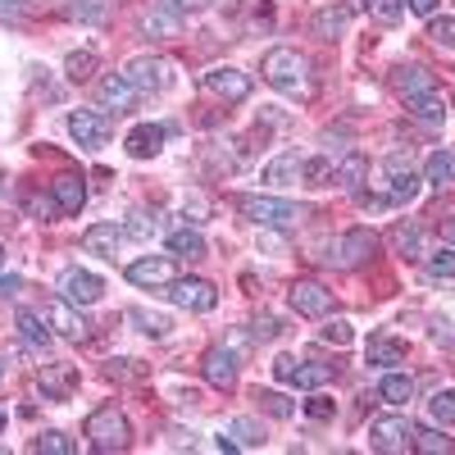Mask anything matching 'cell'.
Here are the masks:
<instances>
[{"mask_svg":"<svg viewBox=\"0 0 455 455\" xmlns=\"http://www.w3.org/2000/svg\"><path fill=\"white\" fill-rule=\"evenodd\" d=\"M264 83L274 92L291 96V100H310L315 96V73H310V60L291 51V46H274L264 55Z\"/></svg>","mask_w":455,"mask_h":455,"instance_id":"6da1fadb","label":"cell"},{"mask_svg":"<svg viewBox=\"0 0 455 455\" xmlns=\"http://www.w3.org/2000/svg\"><path fill=\"white\" fill-rule=\"evenodd\" d=\"M378 251V237L369 233V228H351V233H337L319 246V259L328 264V269H360V264H369Z\"/></svg>","mask_w":455,"mask_h":455,"instance_id":"7a4b0ae2","label":"cell"},{"mask_svg":"<svg viewBox=\"0 0 455 455\" xmlns=\"http://www.w3.org/2000/svg\"><path fill=\"white\" fill-rule=\"evenodd\" d=\"M128 437H132V428H128V419H124L119 405H100V410L87 414V442H92V451L119 455V451L128 446Z\"/></svg>","mask_w":455,"mask_h":455,"instance_id":"3957f363","label":"cell"},{"mask_svg":"<svg viewBox=\"0 0 455 455\" xmlns=\"http://www.w3.org/2000/svg\"><path fill=\"white\" fill-rule=\"evenodd\" d=\"M237 210H242V219H251L259 228H296L306 219V205L283 201V196H237Z\"/></svg>","mask_w":455,"mask_h":455,"instance_id":"277c9868","label":"cell"},{"mask_svg":"<svg viewBox=\"0 0 455 455\" xmlns=\"http://www.w3.org/2000/svg\"><path fill=\"white\" fill-rule=\"evenodd\" d=\"M274 378H278V383L300 387V392H319V387H328L332 378H337V369H332V364H319V360L296 364L291 355H278V360H274Z\"/></svg>","mask_w":455,"mask_h":455,"instance_id":"5b68a950","label":"cell"},{"mask_svg":"<svg viewBox=\"0 0 455 455\" xmlns=\"http://www.w3.org/2000/svg\"><path fill=\"white\" fill-rule=\"evenodd\" d=\"M369 446L378 455H405L414 446V424L401 419V414H383V419L369 424Z\"/></svg>","mask_w":455,"mask_h":455,"instance_id":"8992f818","label":"cell"},{"mask_svg":"<svg viewBox=\"0 0 455 455\" xmlns=\"http://www.w3.org/2000/svg\"><path fill=\"white\" fill-rule=\"evenodd\" d=\"M124 78H128L137 92L156 96V92H169V87H173V64L160 60V55H137V60H128Z\"/></svg>","mask_w":455,"mask_h":455,"instance_id":"52a82bcc","label":"cell"},{"mask_svg":"<svg viewBox=\"0 0 455 455\" xmlns=\"http://www.w3.org/2000/svg\"><path fill=\"white\" fill-rule=\"evenodd\" d=\"M164 296L173 300L178 310H192V315H210V310L219 306V291H214V283H205V278H173Z\"/></svg>","mask_w":455,"mask_h":455,"instance_id":"ba28073f","label":"cell"},{"mask_svg":"<svg viewBox=\"0 0 455 455\" xmlns=\"http://www.w3.org/2000/svg\"><path fill=\"white\" fill-rule=\"evenodd\" d=\"M287 300H291V310H296L300 319H323V315H332V291H328L323 283H315V278L291 283V287H287Z\"/></svg>","mask_w":455,"mask_h":455,"instance_id":"9c48e42d","label":"cell"},{"mask_svg":"<svg viewBox=\"0 0 455 455\" xmlns=\"http://www.w3.org/2000/svg\"><path fill=\"white\" fill-rule=\"evenodd\" d=\"M237 364H242V355H237V347H228V341H219V347H210L205 351V383L210 387H219V392H228L237 383Z\"/></svg>","mask_w":455,"mask_h":455,"instance_id":"30bf717a","label":"cell"},{"mask_svg":"<svg viewBox=\"0 0 455 455\" xmlns=\"http://www.w3.org/2000/svg\"><path fill=\"white\" fill-rule=\"evenodd\" d=\"M60 296L68 300V306H96V300L105 296V283L92 269H64L60 274Z\"/></svg>","mask_w":455,"mask_h":455,"instance_id":"8fae6325","label":"cell"},{"mask_svg":"<svg viewBox=\"0 0 455 455\" xmlns=\"http://www.w3.org/2000/svg\"><path fill=\"white\" fill-rule=\"evenodd\" d=\"M124 278L132 287H169L173 283V259L169 255H146V259H132Z\"/></svg>","mask_w":455,"mask_h":455,"instance_id":"7c38bea8","label":"cell"},{"mask_svg":"<svg viewBox=\"0 0 455 455\" xmlns=\"http://www.w3.org/2000/svg\"><path fill=\"white\" fill-rule=\"evenodd\" d=\"M68 137L78 141L83 150H100L105 137H109V124L100 119L96 109H73V114H68Z\"/></svg>","mask_w":455,"mask_h":455,"instance_id":"4fadbf2b","label":"cell"},{"mask_svg":"<svg viewBox=\"0 0 455 455\" xmlns=\"http://www.w3.org/2000/svg\"><path fill=\"white\" fill-rule=\"evenodd\" d=\"M392 87H396L401 100L428 96V92H437V73H428L424 64H396L392 68Z\"/></svg>","mask_w":455,"mask_h":455,"instance_id":"5bb4252c","label":"cell"},{"mask_svg":"<svg viewBox=\"0 0 455 455\" xmlns=\"http://www.w3.org/2000/svg\"><path fill=\"white\" fill-rule=\"evenodd\" d=\"M201 87L210 96H219V100H246L251 96V78H246L242 68H210L205 78H201Z\"/></svg>","mask_w":455,"mask_h":455,"instance_id":"9a60e30c","label":"cell"},{"mask_svg":"<svg viewBox=\"0 0 455 455\" xmlns=\"http://www.w3.org/2000/svg\"><path fill=\"white\" fill-rule=\"evenodd\" d=\"M36 387L46 392V401H68L73 387H78V364H64V360L46 364L42 373H36Z\"/></svg>","mask_w":455,"mask_h":455,"instance_id":"2e32d148","label":"cell"},{"mask_svg":"<svg viewBox=\"0 0 455 455\" xmlns=\"http://www.w3.org/2000/svg\"><path fill=\"white\" fill-rule=\"evenodd\" d=\"M164 137H169L164 124H137V128L124 137V146H128V156H132V160H156V156H160V146H164Z\"/></svg>","mask_w":455,"mask_h":455,"instance_id":"e0dca14e","label":"cell"},{"mask_svg":"<svg viewBox=\"0 0 455 455\" xmlns=\"http://www.w3.org/2000/svg\"><path fill=\"white\" fill-rule=\"evenodd\" d=\"M51 201L60 205V214H83V205H87V182H83L78 173H60V178L51 182Z\"/></svg>","mask_w":455,"mask_h":455,"instance_id":"ac0fdd59","label":"cell"},{"mask_svg":"<svg viewBox=\"0 0 455 455\" xmlns=\"http://www.w3.org/2000/svg\"><path fill=\"white\" fill-rule=\"evenodd\" d=\"M96 96H100V105L105 109H119V114H128L132 105H137V87L124 78V73H105V78H100V87H96Z\"/></svg>","mask_w":455,"mask_h":455,"instance_id":"d6986e66","label":"cell"},{"mask_svg":"<svg viewBox=\"0 0 455 455\" xmlns=\"http://www.w3.org/2000/svg\"><path fill=\"white\" fill-rule=\"evenodd\" d=\"M119 242H124V228L119 223H92L83 233V246L100 259H119Z\"/></svg>","mask_w":455,"mask_h":455,"instance_id":"ffe728a7","label":"cell"},{"mask_svg":"<svg viewBox=\"0 0 455 455\" xmlns=\"http://www.w3.org/2000/svg\"><path fill=\"white\" fill-rule=\"evenodd\" d=\"M419 187H424V178L414 173V169H405L401 160H392V164H387V196H392V205L414 201V196H419Z\"/></svg>","mask_w":455,"mask_h":455,"instance_id":"44dd1931","label":"cell"},{"mask_svg":"<svg viewBox=\"0 0 455 455\" xmlns=\"http://www.w3.org/2000/svg\"><path fill=\"white\" fill-rule=\"evenodd\" d=\"M347 28H351V5H323V10L310 19V32L319 36V42H337Z\"/></svg>","mask_w":455,"mask_h":455,"instance_id":"7402d4cb","label":"cell"},{"mask_svg":"<svg viewBox=\"0 0 455 455\" xmlns=\"http://www.w3.org/2000/svg\"><path fill=\"white\" fill-rule=\"evenodd\" d=\"M46 323L60 332V337H73V341H78V337H87V323L78 319V315H73V306H68V300L60 296V300H51V306H46Z\"/></svg>","mask_w":455,"mask_h":455,"instance_id":"603a6c76","label":"cell"},{"mask_svg":"<svg viewBox=\"0 0 455 455\" xmlns=\"http://www.w3.org/2000/svg\"><path fill=\"white\" fill-rule=\"evenodd\" d=\"M364 178H369V160L360 156V150H351V156H341L337 160V182L332 187H341V192H360V187H364Z\"/></svg>","mask_w":455,"mask_h":455,"instance_id":"cb8c5ba5","label":"cell"},{"mask_svg":"<svg viewBox=\"0 0 455 455\" xmlns=\"http://www.w3.org/2000/svg\"><path fill=\"white\" fill-rule=\"evenodd\" d=\"M19 337L28 341V347H36V351H51V341H55V332L46 328V315H32V310H19Z\"/></svg>","mask_w":455,"mask_h":455,"instance_id":"d4e9b609","label":"cell"},{"mask_svg":"<svg viewBox=\"0 0 455 455\" xmlns=\"http://www.w3.org/2000/svg\"><path fill=\"white\" fill-rule=\"evenodd\" d=\"M109 14H114V0H68V19L73 23L100 28V23H109Z\"/></svg>","mask_w":455,"mask_h":455,"instance_id":"484cf974","label":"cell"},{"mask_svg":"<svg viewBox=\"0 0 455 455\" xmlns=\"http://www.w3.org/2000/svg\"><path fill=\"white\" fill-rule=\"evenodd\" d=\"M392 246L405 259H424V228L419 223H396L392 228Z\"/></svg>","mask_w":455,"mask_h":455,"instance_id":"4316f807","label":"cell"},{"mask_svg":"<svg viewBox=\"0 0 455 455\" xmlns=\"http://www.w3.org/2000/svg\"><path fill=\"white\" fill-rule=\"evenodd\" d=\"M410 396H414V378L410 373H383V378H378V401L405 405Z\"/></svg>","mask_w":455,"mask_h":455,"instance_id":"83f0119b","label":"cell"},{"mask_svg":"<svg viewBox=\"0 0 455 455\" xmlns=\"http://www.w3.org/2000/svg\"><path fill=\"white\" fill-rule=\"evenodd\" d=\"M401 360H405V341H401V337H373V341H369V364L392 369V364H401Z\"/></svg>","mask_w":455,"mask_h":455,"instance_id":"f1b7e54d","label":"cell"},{"mask_svg":"<svg viewBox=\"0 0 455 455\" xmlns=\"http://www.w3.org/2000/svg\"><path fill=\"white\" fill-rule=\"evenodd\" d=\"M300 182H306V187H332L337 182V160H328V156L300 160Z\"/></svg>","mask_w":455,"mask_h":455,"instance_id":"f546056e","label":"cell"},{"mask_svg":"<svg viewBox=\"0 0 455 455\" xmlns=\"http://www.w3.org/2000/svg\"><path fill=\"white\" fill-rule=\"evenodd\" d=\"M424 182L433 187H455V150H433L424 164Z\"/></svg>","mask_w":455,"mask_h":455,"instance_id":"4dcf8cb0","label":"cell"},{"mask_svg":"<svg viewBox=\"0 0 455 455\" xmlns=\"http://www.w3.org/2000/svg\"><path fill=\"white\" fill-rule=\"evenodd\" d=\"M291 178L300 182V156H296V150H287V156H278V160H269V164H264V182L287 187Z\"/></svg>","mask_w":455,"mask_h":455,"instance_id":"1f68e13d","label":"cell"},{"mask_svg":"<svg viewBox=\"0 0 455 455\" xmlns=\"http://www.w3.org/2000/svg\"><path fill=\"white\" fill-rule=\"evenodd\" d=\"M169 251L173 255H187V259H201L210 246H205V237L196 233V228H178V233H169Z\"/></svg>","mask_w":455,"mask_h":455,"instance_id":"d6a6232c","label":"cell"},{"mask_svg":"<svg viewBox=\"0 0 455 455\" xmlns=\"http://www.w3.org/2000/svg\"><path fill=\"white\" fill-rule=\"evenodd\" d=\"M124 319H128V323H137L146 337H169V328H173L164 315H156V310H141V306H128V310H124Z\"/></svg>","mask_w":455,"mask_h":455,"instance_id":"836d02e7","label":"cell"},{"mask_svg":"<svg viewBox=\"0 0 455 455\" xmlns=\"http://www.w3.org/2000/svg\"><path fill=\"white\" fill-rule=\"evenodd\" d=\"M223 437L233 442L237 451L242 446H264V428L255 424V419H228V428H223Z\"/></svg>","mask_w":455,"mask_h":455,"instance_id":"e575fe53","label":"cell"},{"mask_svg":"<svg viewBox=\"0 0 455 455\" xmlns=\"http://www.w3.org/2000/svg\"><path fill=\"white\" fill-rule=\"evenodd\" d=\"M178 28H182V19L169 14V10H160V5L141 14V32H146V36H173Z\"/></svg>","mask_w":455,"mask_h":455,"instance_id":"d590c367","label":"cell"},{"mask_svg":"<svg viewBox=\"0 0 455 455\" xmlns=\"http://www.w3.org/2000/svg\"><path fill=\"white\" fill-rule=\"evenodd\" d=\"M414 451H424V455H451L455 442L442 433V424L437 428H414Z\"/></svg>","mask_w":455,"mask_h":455,"instance_id":"8d00e7d4","label":"cell"},{"mask_svg":"<svg viewBox=\"0 0 455 455\" xmlns=\"http://www.w3.org/2000/svg\"><path fill=\"white\" fill-rule=\"evenodd\" d=\"M410 114H414L419 124H442V119H446V100H442L437 92H428V96H414V100H410Z\"/></svg>","mask_w":455,"mask_h":455,"instance_id":"74e56055","label":"cell"},{"mask_svg":"<svg viewBox=\"0 0 455 455\" xmlns=\"http://www.w3.org/2000/svg\"><path fill=\"white\" fill-rule=\"evenodd\" d=\"M364 14H369L373 23L392 28V23H401V14H405V0H364Z\"/></svg>","mask_w":455,"mask_h":455,"instance_id":"f35d334b","label":"cell"},{"mask_svg":"<svg viewBox=\"0 0 455 455\" xmlns=\"http://www.w3.org/2000/svg\"><path fill=\"white\" fill-rule=\"evenodd\" d=\"M96 73V51H73L68 60H64V78L68 83H87Z\"/></svg>","mask_w":455,"mask_h":455,"instance_id":"ab89813d","label":"cell"},{"mask_svg":"<svg viewBox=\"0 0 455 455\" xmlns=\"http://www.w3.org/2000/svg\"><path fill=\"white\" fill-rule=\"evenodd\" d=\"M428 414H433V424L455 428V387H442V392L428 401Z\"/></svg>","mask_w":455,"mask_h":455,"instance_id":"60d3db41","label":"cell"},{"mask_svg":"<svg viewBox=\"0 0 455 455\" xmlns=\"http://www.w3.org/2000/svg\"><path fill=\"white\" fill-rule=\"evenodd\" d=\"M32 451H42V455H73L78 446H73L68 433H42V437L32 442Z\"/></svg>","mask_w":455,"mask_h":455,"instance_id":"b9f144b4","label":"cell"},{"mask_svg":"<svg viewBox=\"0 0 455 455\" xmlns=\"http://www.w3.org/2000/svg\"><path fill=\"white\" fill-rule=\"evenodd\" d=\"M319 337L328 341V347H337V351H341V347H351V341H355V332H351V323H347V319H328Z\"/></svg>","mask_w":455,"mask_h":455,"instance_id":"7bdbcfd3","label":"cell"},{"mask_svg":"<svg viewBox=\"0 0 455 455\" xmlns=\"http://www.w3.org/2000/svg\"><path fill=\"white\" fill-rule=\"evenodd\" d=\"M428 42H433V46H442V51H455V19H451V14L428 23Z\"/></svg>","mask_w":455,"mask_h":455,"instance_id":"ee69618b","label":"cell"},{"mask_svg":"<svg viewBox=\"0 0 455 455\" xmlns=\"http://www.w3.org/2000/svg\"><path fill=\"white\" fill-rule=\"evenodd\" d=\"M428 274L433 278H455V246H442L437 255H428Z\"/></svg>","mask_w":455,"mask_h":455,"instance_id":"f6af8a7d","label":"cell"},{"mask_svg":"<svg viewBox=\"0 0 455 455\" xmlns=\"http://www.w3.org/2000/svg\"><path fill=\"white\" fill-rule=\"evenodd\" d=\"M259 401H264V410H269L274 419H291V414H296V405L283 392H259Z\"/></svg>","mask_w":455,"mask_h":455,"instance_id":"bcb514c9","label":"cell"},{"mask_svg":"<svg viewBox=\"0 0 455 455\" xmlns=\"http://www.w3.org/2000/svg\"><path fill=\"white\" fill-rule=\"evenodd\" d=\"M306 414H310V419H319V424H328V419H337V401L332 396H310L306 401Z\"/></svg>","mask_w":455,"mask_h":455,"instance_id":"7dc6e473","label":"cell"},{"mask_svg":"<svg viewBox=\"0 0 455 455\" xmlns=\"http://www.w3.org/2000/svg\"><path fill=\"white\" fill-rule=\"evenodd\" d=\"M150 233H156V219H150V214H132L124 223V237H150Z\"/></svg>","mask_w":455,"mask_h":455,"instance_id":"c3c4849f","label":"cell"},{"mask_svg":"<svg viewBox=\"0 0 455 455\" xmlns=\"http://www.w3.org/2000/svg\"><path fill=\"white\" fill-rule=\"evenodd\" d=\"M156 5L169 10V14H178V19H192V14L205 5V0H156Z\"/></svg>","mask_w":455,"mask_h":455,"instance_id":"681fc988","label":"cell"},{"mask_svg":"<svg viewBox=\"0 0 455 455\" xmlns=\"http://www.w3.org/2000/svg\"><path fill=\"white\" fill-rule=\"evenodd\" d=\"M251 332H255V337H259V341H274V337H278V332H283V323H278V319H274V315H259V319H255V323H251Z\"/></svg>","mask_w":455,"mask_h":455,"instance_id":"f907efd6","label":"cell"},{"mask_svg":"<svg viewBox=\"0 0 455 455\" xmlns=\"http://www.w3.org/2000/svg\"><path fill=\"white\" fill-rule=\"evenodd\" d=\"M146 369L137 360H109V378H141Z\"/></svg>","mask_w":455,"mask_h":455,"instance_id":"816d5d0a","label":"cell"},{"mask_svg":"<svg viewBox=\"0 0 455 455\" xmlns=\"http://www.w3.org/2000/svg\"><path fill=\"white\" fill-rule=\"evenodd\" d=\"M405 10H410V14H424V19H433V14H437V0H405Z\"/></svg>","mask_w":455,"mask_h":455,"instance_id":"f5cc1de1","label":"cell"},{"mask_svg":"<svg viewBox=\"0 0 455 455\" xmlns=\"http://www.w3.org/2000/svg\"><path fill=\"white\" fill-rule=\"evenodd\" d=\"M19 287H23V278H14V274L5 278V274H0V296H14Z\"/></svg>","mask_w":455,"mask_h":455,"instance_id":"db71d44e","label":"cell"},{"mask_svg":"<svg viewBox=\"0 0 455 455\" xmlns=\"http://www.w3.org/2000/svg\"><path fill=\"white\" fill-rule=\"evenodd\" d=\"M5 428H10V414H5V410H0V433H5Z\"/></svg>","mask_w":455,"mask_h":455,"instance_id":"11a10c76","label":"cell"},{"mask_svg":"<svg viewBox=\"0 0 455 455\" xmlns=\"http://www.w3.org/2000/svg\"><path fill=\"white\" fill-rule=\"evenodd\" d=\"M446 246H455V223L446 228Z\"/></svg>","mask_w":455,"mask_h":455,"instance_id":"9f6ffc18","label":"cell"},{"mask_svg":"<svg viewBox=\"0 0 455 455\" xmlns=\"http://www.w3.org/2000/svg\"><path fill=\"white\" fill-rule=\"evenodd\" d=\"M0 5H23V0H0Z\"/></svg>","mask_w":455,"mask_h":455,"instance_id":"6f0895ef","label":"cell"},{"mask_svg":"<svg viewBox=\"0 0 455 455\" xmlns=\"http://www.w3.org/2000/svg\"><path fill=\"white\" fill-rule=\"evenodd\" d=\"M0 201H5V182H0Z\"/></svg>","mask_w":455,"mask_h":455,"instance_id":"680465c9","label":"cell"},{"mask_svg":"<svg viewBox=\"0 0 455 455\" xmlns=\"http://www.w3.org/2000/svg\"><path fill=\"white\" fill-rule=\"evenodd\" d=\"M0 373H5V360H0Z\"/></svg>","mask_w":455,"mask_h":455,"instance_id":"91938a15","label":"cell"},{"mask_svg":"<svg viewBox=\"0 0 455 455\" xmlns=\"http://www.w3.org/2000/svg\"><path fill=\"white\" fill-rule=\"evenodd\" d=\"M0 259H5V246H0Z\"/></svg>","mask_w":455,"mask_h":455,"instance_id":"94428289","label":"cell"}]
</instances>
